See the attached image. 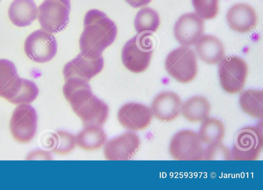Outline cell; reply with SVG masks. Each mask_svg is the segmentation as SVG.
Here are the masks:
<instances>
[{
	"label": "cell",
	"instance_id": "1",
	"mask_svg": "<svg viewBox=\"0 0 263 190\" xmlns=\"http://www.w3.org/2000/svg\"><path fill=\"white\" fill-rule=\"evenodd\" d=\"M63 92L84 127L104 124L108 117L109 107L93 94L88 81L78 78H69L65 80Z\"/></svg>",
	"mask_w": 263,
	"mask_h": 190
},
{
	"label": "cell",
	"instance_id": "2",
	"mask_svg": "<svg viewBox=\"0 0 263 190\" xmlns=\"http://www.w3.org/2000/svg\"><path fill=\"white\" fill-rule=\"evenodd\" d=\"M117 34L116 24L105 13L91 9L84 17V30L79 41L81 52L92 58L100 57L113 43Z\"/></svg>",
	"mask_w": 263,
	"mask_h": 190
},
{
	"label": "cell",
	"instance_id": "3",
	"mask_svg": "<svg viewBox=\"0 0 263 190\" xmlns=\"http://www.w3.org/2000/svg\"><path fill=\"white\" fill-rule=\"evenodd\" d=\"M148 34H138L129 40L122 50L124 66L134 73H141L148 67L153 53V42Z\"/></svg>",
	"mask_w": 263,
	"mask_h": 190
},
{
	"label": "cell",
	"instance_id": "4",
	"mask_svg": "<svg viewBox=\"0 0 263 190\" xmlns=\"http://www.w3.org/2000/svg\"><path fill=\"white\" fill-rule=\"evenodd\" d=\"M263 148L262 126H248L236 134L230 150L231 160H257Z\"/></svg>",
	"mask_w": 263,
	"mask_h": 190
},
{
	"label": "cell",
	"instance_id": "5",
	"mask_svg": "<svg viewBox=\"0 0 263 190\" xmlns=\"http://www.w3.org/2000/svg\"><path fill=\"white\" fill-rule=\"evenodd\" d=\"M165 67L167 72L177 81L181 83H189L197 74L196 55L189 47H179L167 55Z\"/></svg>",
	"mask_w": 263,
	"mask_h": 190
},
{
	"label": "cell",
	"instance_id": "6",
	"mask_svg": "<svg viewBox=\"0 0 263 190\" xmlns=\"http://www.w3.org/2000/svg\"><path fill=\"white\" fill-rule=\"evenodd\" d=\"M248 68L247 63L237 56H227L220 61L218 68L220 83L230 94H236L243 88Z\"/></svg>",
	"mask_w": 263,
	"mask_h": 190
},
{
	"label": "cell",
	"instance_id": "7",
	"mask_svg": "<svg viewBox=\"0 0 263 190\" xmlns=\"http://www.w3.org/2000/svg\"><path fill=\"white\" fill-rule=\"evenodd\" d=\"M70 0H44L38 9L42 28L51 33L63 30L69 22Z\"/></svg>",
	"mask_w": 263,
	"mask_h": 190
},
{
	"label": "cell",
	"instance_id": "8",
	"mask_svg": "<svg viewBox=\"0 0 263 190\" xmlns=\"http://www.w3.org/2000/svg\"><path fill=\"white\" fill-rule=\"evenodd\" d=\"M169 153L175 160H204V148L198 134L191 130H182L173 136Z\"/></svg>",
	"mask_w": 263,
	"mask_h": 190
},
{
	"label": "cell",
	"instance_id": "9",
	"mask_svg": "<svg viewBox=\"0 0 263 190\" xmlns=\"http://www.w3.org/2000/svg\"><path fill=\"white\" fill-rule=\"evenodd\" d=\"M24 51L31 61L40 63L47 62L57 53V41L52 33L43 29H38L26 39Z\"/></svg>",
	"mask_w": 263,
	"mask_h": 190
},
{
	"label": "cell",
	"instance_id": "10",
	"mask_svg": "<svg viewBox=\"0 0 263 190\" xmlns=\"http://www.w3.org/2000/svg\"><path fill=\"white\" fill-rule=\"evenodd\" d=\"M37 115L34 108L28 104H20L14 110L10 121V129L17 141L27 143L35 135Z\"/></svg>",
	"mask_w": 263,
	"mask_h": 190
},
{
	"label": "cell",
	"instance_id": "11",
	"mask_svg": "<svg viewBox=\"0 0 263 190\" xmlns=\"http://www.w3.org/2000/svg\"><path fill=\"white\" fill-rule=\"evenodd\" d=\"M140 144V139L137 134L125 132L105 143V158L108 160H130L137 153Z\"/></svg>",
	"mask_w": 263,
	"mask_h": 190
},
{
	"label": "cell",
	"instance_id": "12",
	"mask_svg": "<svg viewBox=\"0 0 263 190\" xmlns=\"http://www.w3.org/2000/svg\"><path fill=\"white\" fill-rule=\"evenodd\" d=\"M151 108L136 102L123 105L119 110L118 119L120 124L129 131H139L146 128L153 119Z\"/></svg>",
	"mask_w": 263,
	"mask_h": 190
},
{
	"label": "cell",
	"instance_id": "13",
	"mask_svg": "<svg viewBox=\"0 0 263 190\" xmlns=\"http://www.w3.org/2000/svg\"><path fill=\"white\" fill-rule=\"evenodd\" d=\"M103 67L102 56L92 58L81 52L65 65L63 72L65 80L70 78H78L88 82L99 74Z\"/></svg>",
	"mask_w": 263,
	"mask_h": 190
},
{
	"label": "cell",
	"instance_id": "14",
	"mask_svg": "<svg viewBox=\"0 0 263 190\" xmlns=\"http://www.w3.org/2000/svg\"><path fill=\"white\" fill-rule=\"evenodd\" d=\"M204 32V20L191 12L181 16L174 27L176 40L182 46L195 45Z\"/></svg>",
	"mask_w": 263,
	"mask_h": 190
},
{
	"label": "cell",
	"instance_id": "15",
	"mask_svg": "<svg viewBox=\"0 0 263 190\" xmlns=\"http://www.w3.org/2000/svg\"><path fill=\"white\" fill-rule=\"evenodd\" d=\"M182 102L179 96L170 91H162L153 99L151 104L153 115L158 120L170 122L181 114Z\"/></svg>",
	"mask_w": 263,
	"mask_h": 190
},
{
	"label": "cell",
	"instance_id": "16",
	"mask_svg": "<svg viewBox=\"0 0 263 190\" xmlns=\"http://www.w3.org/2000/svg\"><path fill=\"white\" fill-rule=\"evenodd\" d=\"M226 19L230 27L239 33H247L253 30L257 23L255 9L245 3H237L228 11Z\"/></svg>",
	"mask_w": 263,
	"mask_h": 190
},
{
	"label": "cell",
	"instance_id": "17",
	"mask_svg": "<svg viewBox=\"0 0 263 190\" xmlns=\"http://www.w3.org/2000/svg\"><path fill=\"white\" fill-rule=\"evenodd\" d=\"M195 49L200 59L208 64H217L224 56L222 43L211 34L202 35L195 44Z\"/></svg>",
	"mask_w": 263,
	"mask_h": 190
},
{
	"label": "cell",
	"instance_id": "18",
	"mask_svg": "<svg viewBox=\"0 0 263 190\" xmlns=\"http://www.w3.org/2000/svg\"><path fill=\"white\" fill-rule=\"evenodd\" d=\"M8 16L15 26L30 25L38 16V9L33 0H14L8 9Z\"/></svg>",
	"mask_w": 263,
	"mask_h": 190
},
{
	"label": "cell",
	"instance_id": "19",
	"mask_svg": "<svg viewBox=\"0 0 263 190\" xmlns=\"http://www.w3.org/2000/svg\"><path fill=\"white\" fill-rule=\"evenodd\" d=\"M211 105L206 98L196 96L192 97L182 104L181 113L187 121L197 123L209 118Z\"/></svg>",
	"mask_w": 263,
	"mask_h": 190
},
{
	"label": "cell",
	"instance_id": "20",
	"mask_svg": "<svg viewBox=\"0 0 263 190\" xmlns=\"http://www.w3.org/2000/svg\"><path fill=\"white\" fill-rule=\"evenodd\" d=\"M21 78L11 61L0 59V97L7 100L16 90Z\"/></svg>",
	"mask_w": 263,
	"mask_h": 190
},
{
	"label": "cell",
	"instance_id": "21",
	"mask_svg": "<svg viewBox=\"0 0 263 190\" xmlns=\"http://www.w3.org/2000/svg\"><path fill=\"white\" fill-rule=\"evenodd\" d=\"M106 134L101 126H85L76 136L77 145L86 150H94L102 147L106 143Z\"/></svg>",
	"mask_w": 263,
	"mask_h": 190
},
{
	"label": "cell",
	"instance_id": "22",
	"mask_svg": "<svg viewBox=\"0 0 263 190\" xmlns=\"http://www.w3.org/2000/svg\"><path fill=\"white\" fill-rule=\"evenodd\" d=\"M239 103L241 109L251 117L262 120L263 118V91L249 89L240 94Z\"/></svg>",
	"mask_w": 263,
	"mask_h": 190
},
{
	"label": "cell",
	"instance_id": "23",
	"mask_svg": "<svg viewBox=\"0 0 263 190\" xmlns=\"http://www.w3.org/2000/svg\"><path fill=\"white\" fill-rule=\"evenodd\" d=\"M198 134L202 143L206 145L221 143L225 136V127L219 119L208 118L202 122Z\"/></svg>",
	"mask_w": 263,
	"mask_h": 190
},
{
	"label": "cell",
	"instance_id": "24",
	"mask_svg": "<svg viewBox=\"0 0 263 190\" xmlns=\"http://www.w3.org/2000/svg\"><path fill=\"white\" fill-rule=\"evenodd\" d=\"M160 23L158 13L149 7L141 9L134 20V26L138 34L152 35L158 29Z\"/></svg>",
	"mask_w": 263,
	"mask_h": 190
},
{
	"label": "cell",
	"instance_id": "25",
	"mask_svg": "<svg viewBox=\"0 0 263 190\" xmlns=\"http://www.w3.org/2000/svg\"><path fill=\"white\" fill-rule=\"evenodd\" d=\"M47 143L52 152L58 155H66L75 148L76 137L66 131H57L48 138Z\"/></svg>",
	"mask_w": 263,
	"mask_h": 190
},
{
	"label": "cell",
	"instance_id": "26",
	"mask_svg": "<svg viewBox=\"0 0 263 190\" xmlns=\"http://www.w3.org/2000/svg\"><path fill=\"white\" fill-rule=\"evenodd\" d=\"M39 92L33 81L22 78L18 87L9 102L14 104H29L36 98Z\"/></svg>",
	"mask_w": 263,
	"mask_h": 190
},
{
	"label": "cell",
	"instance_id": "27",
	"mask_svg": "<svg viewBox=\"0 0 263 190\" xmlns=\"http://www.w3.org/2000/svg\"><path fill=\"white\" fill-rule=\"evenodd\" d=\"M196 13L203 20H211L218 13L219 0H192Z\"/></svg>",
	"mask_w": 263,
	"mask_h": 190
},
{
	"label": "cell",
	"instance_id": "28",
	"mask_svg": "<svg viewBox=\"0 0 263 190\" xmlns=\"http://www.w3.org/2000/svg\"><path fill=\"white\" fill-rule=\"evenodd\" d=\"M205 160H231L230 150L221 143L206 145L204 148Z\"/></svg>",
	"mask_w": 263,
	"mask_h": 190
},
{
	"label": "cell",
	"instance_id": "29",
	"mask_svg": "<svg viewBox=\"0 0 263 190\" xmlns=\"http://www.w3.org/2000/svg\"><path fill=\"white\" fill-rule=\"evenodd\" d=\"M134 8H139L148 5L152 0H125Z\"/></svg>",
	"mask_w": 263,
	"mask_h": 190
},
{
	"label": "cell",
	"instance_id": "30",
	"mask_svg": "<svg viewBox=\"0 0 263 190\" xmlns=\"http://www.w3.org/2000/svg\"><path fill=\"white\" fill-rule=\"evenodd\" d=\"M1 1V0H0V1Z\"/></svg>",
	"mask_w": 263,
	"mask_h": 190
}]
</instances>
